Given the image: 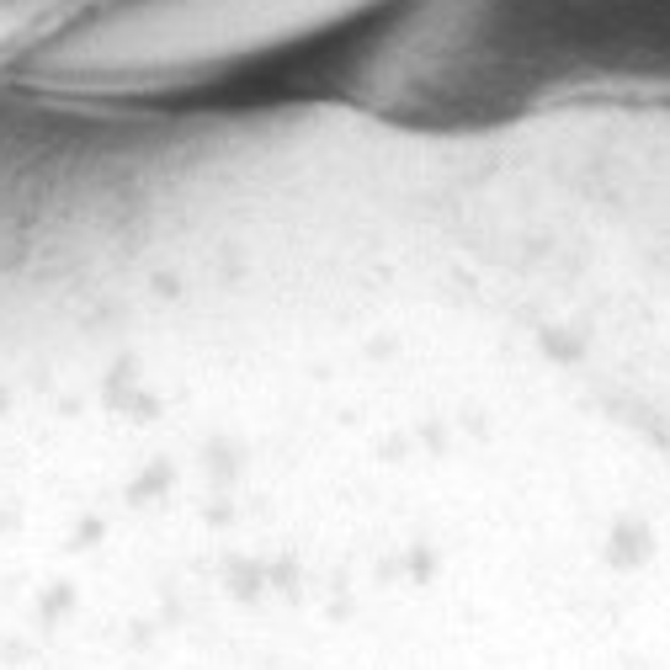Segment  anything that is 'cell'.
<instances>
[{
	"instance_id": "6da1fadb",
	"label": "cell",
	"mask_w": 670,
	"mask_h": 670,
	"mask_svg": "<svg viewBox=\"0 0 670 670\" xmlns=\"http://www.w3.org/2000/svg\"><path fill=\"white\" fill-rule=\"evenodd\" d=\"M303 133H309V118H303ZM309 160H314V144H309ZM314 191H320V176H314ZM320 213H324V203H320ZM324 239H330V229H324ZM330 266H335V255H330ZM335 293H341V282H335ZM341 314H346V309H341ZM346 341H351V330H346ZM351 362H357V357H351Z\"/></svg>"
}]
</instances>
